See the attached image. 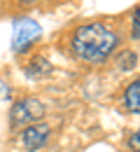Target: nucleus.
Masks as SVG:
<instances>
[{"mask_svg": "<svg viewBox=\"0 0 140 152\" xmlns=\"http://www.w3.org/2000/svg\"><path fill=\"white\" fill-rule=\"evenodd\" d=\"M73 52L75 56L86 61V63H100L110 56L119 42V35L103 21L80 26L73 33Z\"/></svg>", "mask_w": 140, "mask_h": 152, "instance_id": "obj_1", "label": "nucleus"}, {"mask_svg": "<svg viewBox=\"0 0 140 152\" xmlns=\"http://www.w3.org/2000/svg\"><path fill=\"white\" fill-rule=\"evenodd\" d=\"M42 28L35 19H28V17H19L14 19L12 26V49L14 52H26L35 40L40 38Z\"/></svg>", "mask_w": 140, "mask_h": 152, "instance_id": "obj_2", "label": "nucleus"}, {"mask_svg": "<svg viewBox=\"0 0 140 152\" xmlns=\"http://www.w3.org/2000/svg\"><path fill=\"white\" fill-rule=\"evenodd\" d=\"M42 115H44V105L38 98H23V101L12 105V110H9V124L14 129L17 126H30L33 122L42 119Z\"/></svg>", "mask_w": 140, "mask_h": 152, "instance_id": "obj_3", "label": "nucleus"}, {"mask_svg": "<svg viewBox=\"0 0 140 152\" xmlns=\"http://www.w3.org/2000/svg\"><path fill=\"white\" fill-rule=\"evenodd\" d=\"M49 140V126L47 124H30V126H26L23 133H21V143H23V148L26 150H40L42 145Z\"/></svg>", "mask_w": 140, "mask_h": 152, "instance_id": "obj_4", "label": "nucleus"}, {"mask_svg": "<svg viewBox=\"0 0 140 152\" xmlns=\"http://www.w3.org/2000/svg\"><path fill=\"white\" fill-rule=\"evenodd\" d=\"M124 105L128 113H140V80L131 82L124 91Z\"/></svg>", "mask_w": 140, "mask_h": 152, "instance_id": "obj_5", "label": "nucleus"}, {"mask_svg": "<svg viewBox=\"0 0 140 152\" xmlns=\"http://www.w3.org/2000/svg\"><path fill=\"white\" fill-rule=\"evenodd\" d=\"M133 66H136V54L133 52H124L119 56V68L121 70H131Z\"/></svg>", "mask_w": 140, "mask_h": 152, "instance_id": "obj_6", "label": "nucleus"}, {"mask_svg": "<svg viewBox=\"0 0 140 152\" xmlns=\"http://www.w3.org/2000/svg\"><path fill=\"white\" fill-rule=\"evenodd\" d=\"M131 35L136 40L140 38V7L133 12V19H131Z\"/></svg>", "mask_w": 140, "mask_h": 152, "instance_id": "obj_7", "label": "nucleus"}, {"mask_svg": "<svg viewBox=\"0 0 140 152\" xmlns=\"http://www.w3.org/2000/svg\"><path fill=\"white\" fill-rule=\"evenodd\" d=\"M47 70H49V63H47L42 56H38L35 58V68H30L28 73H30V75H38V73H47Z\"/></svg>", "mask_w": 140, "mask_h": 152, "instance_id": "obj_8", "label": "nucleus"}, {"mask_svg": "<svg viewBox=\"0 0 140 152\" xmlns=\"http://www.w3.org/2000/svg\"><path fill=\"white\" fill-rule=\"evenodd\" d=\"M128 148L133 152H140V129L136 133H131V138H128Z\"/></svg>", "mask_w": 140, "mask_h": 152, "instance_id": "obj_9", "label": "nucleus"}, {"mask_svg": "<svg viewBox=\"0 0 140 152\" xmlns=\"http://www.w3.org/2000/svg\"><path fill=\"white\" fill-rule=\"evenodd\" d=\"M21 2H33V0H21Z\"/></svg>", "mask_w": 140, "mask_h": 152, "instance_id": "obj_10", "label": "nucleus"}]
</instances>
